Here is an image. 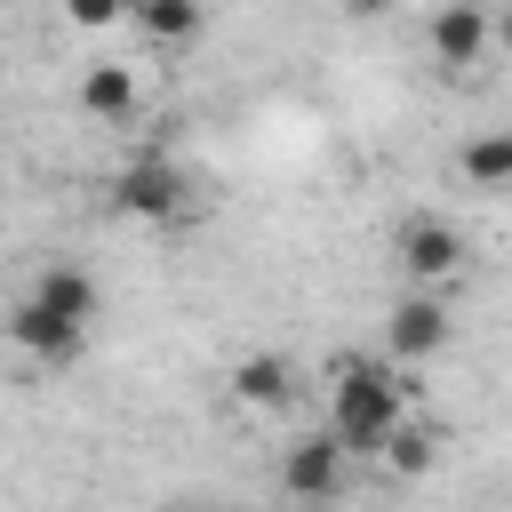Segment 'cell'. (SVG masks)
Masks as SVG:
<instances>
[{
  "label": "cell",
  "mask_w": 512,
  "mask_h": 512,
  "mask_svg": "<svg viewBox=\"0 0 512 512\" xmlns=\"http://www.w3.org/2000/svg\"><path fill=\"white\" fill-rule=\"evenodd\" d=\"M432 456H440V432L408 416V424L384 440V456H376V464H384V472H400V480H424V472H432Z\"/></svg>",
  "instance_id": "cell-12"
},
{
  "label": "cell",
  "mask_w": 512,
  "mask_h": 512,
  "mask_svg": "<svg viewBox=\"0 0 512 512\" xmlns=\"http://www.w3.org/2000/svg\"><path fill=\"white\" fill-rule=\"evenodd\" d=\"M24 296H40V304H48L56 320H72V328H88V320H96V280H88L80 264H48Z\"/></svg>",
  "instance_id": "cell-10"
},
{
  "label": "cell",
  "mask_w": 512,
  "mask_h": 512,
  "mask_svg": "<svg viewBox=\"0 0 512 512\" xmlns=\"http://www.w3.org/2000/svg\"><path fill=\"white\" fill-rule=\"evenodd\" d=\"M112 208L136 216V224H176V216L192 208V184H184V168H176L168 152H136V160H120V176H112Z\"/></svg>",
  "instance_id": "cell-2"
},
{
  "label": "cell",
  "mask_w": 512,
  "mask_h": 512,
  "mask_svg": "<svg viewBox=\"0 0 512 512\" xmlns=\"http://www.w3.org/2000/svg\"><path fill=\"white\" fill-rule=\"evenodd\" d=\"M488 40H496V16H488L480 0H440V8H432V56H440L448 72H472V64L488 56Z\"/></svg>",
  "instance_id": "cell-6"
},
{
  "label": "cell",
  "mask_w": 512,
  "mask_h": 512,
  "mask_svg": "<svg viewBox=\"0 0 512 512\" xmlns=\"http://www.w3.org/2000/svg\"><path fill=\"white\" fill-rule=\"evenodd\" d=\"M456 168H464L472 184H512V128H496V136H472V144L456 152Z\"/></svg>",
  "instance_id": "cell-13"
},
{
  "label": "cell",
  "mask_w": 512,
  "mask_h": 512,
  "mask_svg": "<svg viewBox=\"0 0 512 512\" xmlns=\"http://www.w3.org/2000/svg\"><path fill=\"white\" fill-rule=\"evenodd\" d=\"M344 440L336 432H312V440H296L288 456H280V488L296 496V504H328L336 488H344Z\"/></svg>",
  "instance_id": "cell-5"
},
{
  "label": "cell",
  "mask_w": 512,
  "mask_h": 512,
  "mask_svg": "<svg viewBox=\"0 0 512 512\" xmlns=\"http://www.w3.org/2000/svg\"><path fill=\"white\" fill-rule=\"evenodd\" d=\"M392 256H400V272H408L416 288H448V280L464 272V232H456L448 216H408L400 240H392Z\"/></svg>",
  "instance_id": "cell-3"
},
{
  "label": "cell",
  "mask_w": 512,
  "mask_h": 512,
  "mask_svg": "<svg viewBox=\"0 0 512 512\" xmlns=\"http://www.w3.org/2000/svg\"><path fill=\"white\" fill-rule=\"evenodd\" d=\"M8 336H16V344H24L32 360H72L88 328H72V320H56V312H48L40 296H16V312H8Z\"/></svg>",
  "instance_id": "cell-7"
},
{
  "label": "cell",
  "mask_w": 512,
  "mask_h": 512,
  "mask_svg": "<svg viewBox=\"0 0 512 512\" xmlns=\"http://www.w3.org/2000/svg\"><path fill=\"white\" fill-rule=\"evenodd\" d=\"M128 24L152 48H184V40H200V0H128Z\"/></svg>",
  "instance_id": "cell-11"
},
{
  "label": "cell",
  "mask_w": 512,
  "mask_h": 512,
  "mask_svg": "<svg viewBox=\"0 0 512 512\" xmlns=\"http://www.w3.org/2000/svg\"><path fill=\"white\" fill-rule=\"evenodd\" d=\"M64 16H72L80 32H104V24H120V16H128V0H64Z\"/></svg>",
  "instance_id": "cell-14"
},
{
  "label": "cell",
  "mask_w": 512,
  "mask_h": 512,
  "mask_svg": "<svg viewBox=\"0 0 512 512\" xmlns=\"http://www.w3.org/2000/svg\"><path fill=\"white\" fill-rule=\"evenodd\" d=\"M224 392H232L240 408H288V392H296V368H288L280 352H248V360H232Z\"/></svg>",
  "instance_id": "cell-9"
},
{
  "label": "cell",
  "mask_w": 512,
  "mask_h": 512,
  "mask_svg": "<svg viewBox=\"0 0 512 512\" xmlns=\"http://www.w3.org/2000/svg\"><path fill=\"white\" fill-rule=\"evenodd\" d=\"M448 304L440 296H400L392 312H384V360L392 368H416V360H432V352H448Z\"/></svg>",
  "instance_id": "cell-4"
},
{
  "label": "cell",
  "mask_w": 512,
  "mask_h": 512,
  "mask_svg": "<svg viewBox=\"0 0 512 512\" xmlns=\"http://www.w3.org/2000/svg\"><path fill=\"white\" fill-rule=\"evenodd\" d=\"M136 104H144V88H136V72H128V64H88V72H80V112H88V120L128 128V120H136Z\"/></svg>",
  "instance_id": "cell-8"
},
{
  "label": "cell",
  "mask_w": 512,
  "mask_h": 512,
  "mask_svg": "<svg viewBox=\"0 0 512 512\" xmlns=\"http://www.w3.org/2000/svg\"><path fill=\"white\" fill-rule=\"evenodd\" d=\"M408 376L392 360H368V352H336L328 368V432L352 448V456H384V440L408 424Z\"/></svg>",
  "instance_id": "cell-1"
},
{
  "label": "cell",
  "mask_w": 512,
  "mask_h": 512,
  "mask_svg": "<svg viewBox=\"0 0 512 512\" xmlns=\"http://www.w3.org/2000/svg\"><path fill=\"white\" fill-rule=\"evenodd\" d=\"M496 40H504V48H512V0H504V8H496Z\"/></svg>",
  "instance_id": "cell-16"
},
{
  "label": "cell",
  "mask_w": 512,
  "mask_h": 512,
  "mask_svg": "<svg viewBox=\"0 0 512 512\" xmlns=\"http://www.w3.org/2000/svg\"><path fill=\"white\" fill-rule=\"evenodd\" d=\"M336 8H344V16H384L392 0H336Z\"/></svg>",
  "instance_id": "cell-15"
}]
</instances>
